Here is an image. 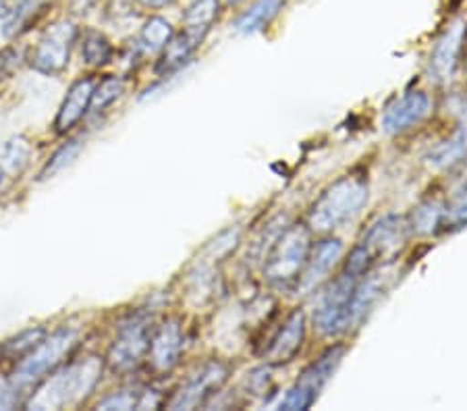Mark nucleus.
Here are the masks:
<instances>
[{"label": "nucleus", "mask_w": 467, "mask_h": 411, "mask_svg": "<svg viewBox=\"0 0 467 411\" xmlns=\"http://www.w3.org/2000/svg\"><path fill=\"white\" fill-rule=\"evenodd\" d=\"M102 368L104 362L98 355H88L84 360L63 365L37 385L36 393L27 401V407L42 411L79 406L96 388Z\"/></svg>", "instance_id": "f257e3e1"}, {"label": "nucleus", "mask_w": 467, "mask_h": 411, "mask_svg": "<svg viewBox=\"0 0 467 411\" xmlns=\"http://www.w3.org/2000/svg\"><path fill=\"white\" fill-rule=\"evenodd\" d=\"M312 250V231L307 224H289L278 231L264 256L262 274L273 289L293 291Z\"/></svg>", "instance_id": "f03ea898"}, {"label": "nucleus", "mask_w": 467, "mask_h": 411, "mask_svg": "<svg viewBox=\"0 0 467 411\" xmlns=\"http://www.w3.org/2000/svg\"><path fill=\"white\" fill-rule=\"evenodd\" d=\"M368 201V183L364 177L348 175L341 177L333 185L320 193V198L314 201L310 212H307L306 224L312 233L328 235L351 221Z\"/></svg>", "instance_id": "7ed1b4c3"}, {"label": "nucleus", "mask_w": 467, "mask_h": 411, "mask_svg": "<svg viewBox=\"0 0 467 411\" xmlns=\"http://www.w3.org/2000/svg\"><path fill=\"white\" fill-rule=\"evenodd\" d=\"M410 227L408 221H403L397 214H387L376 221L368 233L361 237V241L351 250L345 260V266L349 272L364 276L372 268L382 266V262L397 256L408 239Z\"/></svg>", "instance_id": "20e7f679"}, {"label": "nucleus", "mask_w": 467, "mask_h": 411, "mask_svg": "<svg viewBox=\"0 0 467 411\" xmlns=\"http://www.w3.org/2000/svg\"><path fill=\"white\" fill-rule=\"evenodd\" d=\"M75 345H78V331H73V328H58L50 336H44L27 355H24V360L15 370L11 378L15 393H29L44 378H48V374L65 362V357L71 354Z\"/></svg>", "instance_id": "39448f33"}, {"label": "nucleus", "mask_w": 467, "mask_h": 411, "mask_svg": "<svg viewBox=\"0 0 467 411\" xmlns=\"http://www.w3.org/2000/svg\"><path fill=\"white\" fill-rule=\"evenodd\" d=\"M359 279V274L343 268L316 297L314 326L322 336H337L349 331V308Z\"/></svg>", "instance_id": "423d86ee"}, {"label": "nucleus", "mask_w": 467, "mask_h": 411, "mask_svg": "<svg viewBox=\"0 0 467 411\" xmlns=\"http://www.w3.org/2000/svg\"><path fill=\"white\" fill-rule=\"evenodd\" d=\"M345 345H333L328 347L324 354L318 357V360L312 362L307 368L299 374V378L296 380L287 395L278 403V409L285 411H306L310 409L318 395L322 393V388L328 385V380L333 378V374L337 372L338 365L343 362L345 355Z\"/></svg>", "instance_id": "0eeeda50"}, {"label": "nucleus", "mask_w": 467, "mask_h": 411, "mask_svg": "<svg viewBox=\"0 0 467 411\" xmlns=\"http://www.w3.org/2000/svg\"><path fill=\"white\" fill-rule=\"evenodd\" d=\"M78 29L71 21H58L47 27L32 52V67L37 73L58 75L67 69Z\"/></svg>", "instance_id": "6e6552de"}, {"label": "nucleus", "mask_w": 467, "mask_h": 411, "mask_svg": "<svg viewBox=\"0 0 467 411\" xmlns=\"http://www.w3.org/2000/svg\"><path fill=\"white\" fill-rule=\"evenodd\" d=\"M152 326L146 316H135L120 326L115 343L109 349V365L115 372H131L148 355Z\"/></svg>", "instance_id": "1a4fd4ad"}, {"label": "nucleus", "mask_w": 467, "mask_h": 411, "mask_svg": "<svg viewBox=\"0 0 467 411\" xmlns=\"http://www.w3.org/2000/svg\"><path fill=\"white\" fill-rule=\"evenodd\" d=\"M229 380V365L221 360L206 362L198 372L187 378L175 397L169 401V409H195L214 397Z\"/></svg>", "instance_id": "9d476101"}, {"label": "nucleus", "mask_w": 467, "mask_h": 411, "mask_svg": "<svg viewBox=\"0 0 467 411\" xmlns=\"http://www.w3.org/2000/svg\"><path fill=\"white\" fill-rule=\"evenodd\" d=\"M467 24L463 19L451 21L447 29L439 36L431 50V61H428V77L434 84H444L451 79L455 67L459 63V55H462V46L465 40Z\"/></svg>", "instance_id": "9b49d317"}, {"label": "nucleus", "mask_w": 467, "mask_h": 411, "mask_svg": "<svg viewBox=\"0 0 467 411\" xmlns=\"http://www.w3.org/2000/svg\"><path fill=\"white\" fill-rule=\"evenodd\" d=\"M341 253H343L341 239L322 235L320 241L312 245L310 256H307L304 271H301L297 285L293 291L307 295L312 293L314 289H318L322 283L328 279V274L333 272L337 262L341 260Z\"/></svg>", "instance_id": "f8f14e48"}, {"label": "nucleus", "mask_w": 467, "mask_h": 411, "mask_svg": "<svg viewBox=\"0 0 467 411\" xmlns=\"http://www.w3.org/2000/svg\"><path fill=\"white\" fill-rule=\"evenodd\" d=\"M185 347V334L179 318L164 320L161 326H156L150 336L148 362L152 370L158 374H169L181 360Z\"/></svg>", "instance_id": "ddd939ff"}, {"label": "nucleus", "mask_w": 467, "mask_h": 411, "mask_svg": "<svg viewBox=\"0 0 467 411\" xmlns=\"http://www.w3.org/2000/svg\"><path fill=\"white\" fill-rule=\"evenodd\" d=\"M306 313L304 310H293L281 328L273 334V339L268 341L266 349H264V360L270 365H283L291 360H296V355L304 347L306 341Z\"/></svg>", "instance_id": "4468645a"}, {"label": "nucleus", "mask_w": 467, "mask_h": 411, "mask_svg": "<svg viewBox=\"0 0 467 411\" xmlns=\"http://www.w3.org/2000/svg\"><path fill=\"white\" fill-rule=\"evenodd\" d=\"M431 112V98L421 89L405 92L401 98L393 100L382 115V131L389 136H397L420 125Z\"/></svg>", "instance_id": "2eb2a0df"}, {"label": "nucleus", "mask_w": 467, "mask_h": 411, "mask_svg": "<svg viewBox=\"0 0 467 411\" xmlns=\"http://www.w3.org/2000/svg\"><path fill=\"white\" fill-rule=\"evenodd\" d=\"M96 89V79L94 77H84L78 79L67 92L63 104H60V110L57 115V131L67 133L71 131L75 125H78L81 118L86 117L89 110V104H92V96Z\"/></svg>", "instance_id": "dca6fc26"}, {"label": "nucleus", "mask_w": 467, "mask_h": 411, "mask_svg": "<svg viewBox=\"0 0 467 411\" xmlns=\"http://www.w3.org/2000/svg\"><path fill=\"white\" fill-rule=\"evenodd\" d=\"M387 272H376L374 268L358 281L349 308V328L358 326L361 320H364V316H368V312L374 308V303L379 302V297L384 293V289H387Z\"/></svg>", "instance_id": "f3484780"}, {"label": "nucleus", "mask_w": 467, "mask_h": 411, "mask_svg": "<svg viewBox=\"0 0 467 411\" xmlns=\"http://www.w3.org/2000/svg\"><path fill=\"white\" fill-rule=\"evenodd\" d=\"M465 156H467V117H463L462 121L457 123L455 131L451 133V138L442 139L439 146H434L431 152H428L426 160L432 169L447 170L462 162Z\"/></svg>", "instance_id": "a211bd4d"}, {"label": "nucleus", "mask_w": 467, "mask_h": 411, "mask_svg": "<svg viewBox=\"0 0 467 411\" xmlns=\"http://www.w3.org/2000/svg\"><path fill=\"white\" fill-rule=\"evenodd\" d=\"M202 42H204L202 37L185 32V29L181 34H175L171 37V42L167 44V46L162 48L161 61H158V65H156V71L161 75L177 71L179 67H183L187 61H190V57L200 48Z\"/></svg>", "instance_id": "6ab92c4d"}, {"label": "nucleus", "mask_w": 467, "mask_h": 411, "mask_svg": "<svg viewBox=\"0 0 467 411\" xmlns=\"http://www.w3.org/2000/svg\"><path fill=\"white\" fill-rule=\"evenodd\" d=\"M285 0H255V3L239 15L235 21V32L244 36L258 34L266 29L283 11Z\"/></svg>", "instance_id": "aec40b11"}, {"label": "nucleus", "mask_w": 467, "mask_h": 411, "mask_svg": "<svg viewBox=\"0 0 467 411\" xmlns=\"http://www.w3.org/2000/svg\"><path fill=\"white\" fill-rule=\"evenodd\" d=\"M218 13H221V0H193L183 15V29L206 40Z\"/></svg>", "instance_id": "412c9836"}, {"label": "nucleus", "mask_w": 467, "mask_h": 411, "mask_svg": "<svg viewBox=\"0 0 467 411\" xmlns=\"http://www.w3.org/2000/svg\"><path fill=\"white\" fill-rule=\"evenodd\" d=\"M444 219V206L439 201L426 200L413 208V212L408 221L410 233L416 235H432L436 229L442 224Z\"/></svg>", "instance_id": "4be33fe9"}, {"label": "nucleus", "mask_w": 467, "mask_h": 411, "mask_svg": "<svg viewBox=\"0 0 467 411\" xmlns=\"http://www.w3.org/2000/svg\"><path fill=\"white\" fill-rule=\"evenodd\" d=\"M32 146L26 138H13L0 148V169L6 173H21L27 167Z\"/></svg>", "instance_id": "5701e85b"}, {"label": "nucleus", "mask_w": 467, "mask_h": 411, "mask_svg": "<svg viewBox=\"0 0 467 411\" xmlns=\"http://www.w3.org/2000/svg\"><path fill=\"white\" fill-rule=\"evenodd\" d=\"M175 36L172 26L162 17H150L140 34L141 48L148 52H162V48L171 42V37Z\"/></svg>", "instance_id": "b1692460"}, {"label": "nucleus", "mask_w": 467, "mask_h": 411, "mask_svg": "<svg viewBox=\"0 0 467 411\" xmlns=\"http://www.w3.org/2000/svg\"><path fill=\"white\" fill-rule=\"evenodd\" d=\"M81 55H84V61L92 67L107 65L112 57L109 37L100 32H88L84 44H81Z\"/></svg>", "instance_id": "393cba45"}, {"label": "nucleus", "mask_w": 467, "mask_h": 411, "mask_svg": "<svg viewBox=\"0 0 467 411\" xmlns=\"http://www.w3.org/2000/svg\"><path fill=\"white\" fill-rule=\"evenodd\" d=\"M123 89H125V81L120 77H112L110 75V77L102 79L94 89L89 110H92L94 115H100V112L107 110L112 102H117L120 98Z\"/></svg>", "instance_id": "a878e982"}, {"label": "nucleus", "mask_w": 467, "mask_h": 411, "mask_svg": "<svg viewBox=\"0 0 467 411\" xmlns=\"http://www.w3.org/2000/svg\"><path fill=\"white\" fill-rule=\"evenodd\" d=\"M44 336H47V331H44V328H32V331L21 333L19 336H15V339L3 343L0 354L6 357H24L44 339Z\"/></svg>", "instance_id": "bb28decb"}, {"label": "nucleus", "mask_w": 467, "mask_h": 411, "mask_svg": "<svg viewBox=\"0 0 467 411\" xmlns=\"http://www.w3.org/2000/svg\"><path fill=\"white\" fill-rule=\"evenodd\" d=\"M79 149H81L79 139H71L69 144H65L63 148H58L57 152H55V156H52V159L47 162V167H44V170L40 173L42 181H44V179L55 177V175L60 173V170H63L65 167H69V164H71L75 159H78Z\"/></svg>", "instance_id": "cd10ccee"}, {"label": "nucleus", "mask_w": 467, "mask_h": 411, "mask_svg": "<svg viewBox=\"0 0 467 411\" xmlns=\"http://www.w3.org/2000/svg\"><path fill=\"white\" fill-rule=\"evenodd\" d=\"M141 395L144 391L140 388H125L98 403V409H140Z\"/></svg>", "instance_id": "c85d7f7f"}, {"label": "nucleus", "mask_w": 467, "mask_h": 411, "mask_svg": "<svg viewBox=\"0 0 467 411\" xmlns=\"http://www.w3.org/2000/svg\"><path fill=\"white\" fill-rule=\"evenodd\" d=\"M442 224H451V227H462V224H467V185L462 191H457L455 198L444 206Z\"/></svg>", "instance_id": "c756f323"}, {"label": "nucleus", "mask_w": 467, "mask_h": 411, "mask_svg": "<svg viewBox=\"0 0 467 411\" xmlns=\"http://www.w3.org/2000/svg\"><path fill=\"white\" fill-rule=\"evenodd\" d=\"M268 368H258V370H254V372H250L247 374V388H250L252 393H255V395H260V393H264L266 391V386H268Z\"/></svg>", "instance_id": "7c9ffc66"}, {"label": "nucleus", "mask_w": 467, "mask_h": 411, "mask_svg": "<svg viewBox=\"0 0 467 411\" xmlns=\"http://www.w3.org/2000/svg\"><path fill=\"white\" fill-rule=\"evenodd\" d=\"M19 395L15 393L11 380L0 378V409H13L17 406Z\"/></svg>", "instance_id": "2f4dec72"}, {"label": "nucleus", "mask_w": 467, "mask_h": 411, "mask_svg": "<svg viewBox=\"0 0 467 411\" xmlns=\"http://www.w3.org/2000/svg\"><path fill=\"white\" fill-rule=\"evenodd\" d=\"M141 6H146V9H164V6H169L172 0H138Z\"/></svg>", "instance_id": "473e14b6"}, {"label": "nucleus", "mask_w": 467, "mask_h": 411, "mask_svg": "<svg viewBox=\"0 0 467 411\" xmlns=\"http://www.w3.org/2000/svg\"><path fill=\"white\" fill-rule=\"evenodd\" d=\"M11 13L13 9L9 6V3H6V0H0V19H9Z\"/></svg>", "instance_id": "72a5a7b5"}, {"label": "nucleus", "mask_w": 467, "mask_h": 411, "mask_svg": "<svg viewBox=\"0 0 467 411\" xmlns=\"http://www.w3.org/2000/svg\"><path fill=\"white\" fill-rule=\"evenodd\" d=\"M224 3H227V5H239V3H244V0H224Z\"/></svg>", "instance_id": "f704fd0d"}, {"label": "nucleus", "mask_w": 467, "mask_h": 411, "mask_svg": "<svg viewBox=\"0 0 467 411\" xmlns=\"http://www.w3.org/2000/svg\"><path fill=\"white\" fill-rule=\"evenodd\" d=\"M3 175H5V170H3V169H0V181H3Z\"/></svg>", "instance_id": "c9c22d12"}]
</instances>
